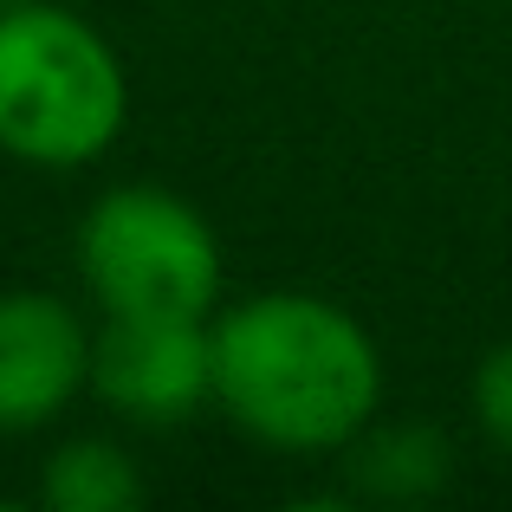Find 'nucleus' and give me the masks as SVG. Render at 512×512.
<instances>
[{
    "instance_id": "f257e3e1",
    "label": "nucleus",
    "mask_w": 512,
    "mask_h": 512,
    "mask_svg": "<svg viewBox=\"0 0 512 512\" xmlns=\"http://www.w3.org/2000/svg\"><path fill=\"white\" fill-rule=\"evenodd\" d=\"M214 402L286 454L350 448L383 396L370 331L312 292H260L214 318Z\"/></svg>"
},
{
    "instance_id": "f03ea898",
    "label": "nucleus",
    "mask_w": 512,
    "mask_h": 512,
    "mask_svg": "<svg viewBox=\"0 0 512 512\" xmlns=\"http://www.w3.org/2000/svg\"><path fill=\"white\" fill-rule=\"evenodd\" d=\"M124 117L130 85L98 26L46 0L0 7V150L33 169H85Z\"/></svg>"
},
{
    "instance_id": "7ed1b4c3",
    "label": "nucleus",
    "mask_w": 512,
    "mask_h": 512,
    "mask_svg": "<svg viewBox=\"0 0 512 512\" xmlns=\"http://www.w3.org/2000/svg\"><path fill=\"white\" fill-rule=\"evenodd\" d=\"M78 273L104 318L156 312V318H208L221 299V247L214 227L182 195L150 182L111 188L78 221Z\"/></svg>"
},
{
    "instance_id": "20e7f679",
    "label": "nucleus",
    "mask_w": 512,
    "mask_h": 512,
    "mask_svg": "<svg viewBox=\"0 0 512 512\" xmlns=\"http://www.w3.org/2000/svg\"><path fill=\"white\" fill-rule=\"evenodd\" d=\"M91 389L130 422H188L214 396V331L208 318L117 312L91 338Z\"/></svg>"
},
{
    "instance_id": "39448f33",
    "label": "nucleus",
    "mask_w": 512,
    "mask_h": 512,
    "mask_svg": "<svg viewBox=\"0 0 512 512\" xmlns=\"http://www.w3.org/2000/svg\"><path fill=\"white\" fill-rule=\"evenodd\" d=\"M91 383V338L52 292H0V435L46 428Z\"/></svg>"
},
{
    "instance_id": "423d86ee",
    "label": "nucleus",
    "mask_w": 512,
    "mask_h": 512,
    "mask_svg": "<svg viewBox=\"0 0 512 512\" xmlns=\"http://www.w3.org/2000/svg\"><path fill=\"white\" fill-rule=\"evenodd\" d=\"M448 480V441L435 428H363L350 441V487L370 500H422Z\"/></svg>"
},
{
    "instance_id": "0eeeda50",
    "label": "nucleus",
    "mask_w": 512,
    "mask_h": 512,
    "mask_svg": "<svg viewBox=\"0 0 512 512\" xmlns=\"http://www.w3.org/2000/svg\"><path fill=\"white\" fill-rule=\"evenodd\" d=\"M39 500L52 512H137L143 474L111 441H65L39 474Z\"/></svg>"
},
{
    "instance_id": "6e6552de",
    "label": "nucleus",
    "mask_w": 512,
    "mask_h": 512,
    "mask_svg": "<svg viewBox=\"0 0 512 512\" xmlns=\"http://www.w3.org/2000/svg\"><path fill=\"white\" fill-rule=\"evenodd\" d=\"M474 415H480V428L512 454V338L480 357V370H474Z\"/></svg>"
},
{
    "instance_id": "1a4fd4ad",
    "label": "nucleus",
    "mask_w": 512,
    "mask_h": 512,
    "mask_svg": "<svg viewBox=\"0 0 512 512\" xmlns=\"http://www.w3.org/2000/svg\"><path fill=\"white\" fill-rule=\"evenodd\" d=\"M0 7H13V0H0Z\"/></svg>"
}]
</instances>
